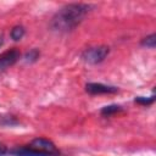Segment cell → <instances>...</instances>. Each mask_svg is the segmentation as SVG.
I'll return each mask as SVG.
<instances>
[{"label": "cell", "mask_w": 156, "mask_h": 156, "mask_svg": "<svg viewBox=\"0 0 156 156\" xmlns=\"http://www.w3.org/2000/svg\"><path fill=\"white\" fill-rule=\"evenodd\" d=\"M90 6L87 4H69L63 6L52 18V28L58 32L74 29L89 12Z\"/></svg>", "instance_id": "1"}, {"label": "cell", "mask_w": 156, "mask_h": 156, "mask_svg": "<svg viewBox=\"0 0 156 156\" xmlns=\"http://www.w3.org/2000/svg\"><path fill=\"white\" fill-rule=\"evenodd\" d=\"M107 55H108V48L105 45H100V46H93L84 50V52L82 54V57L85 62L95 65L104 61V58Z\"/></svg>", "instance_id": "2"}, {"label": "cell", "mask_w": 156, "mask_h": 156, "mask_svg": "<svg viewBox=\"0 0 156 156\" xmlns=\"http://www.w3.org/2000/svg\"><path fill=\"white\" fill-rule=\"evenodd\" d=\"M29 147L37 150V151H40V152H44V154H48L50 156H57L58 155V151L55 146V144L45 138H37L34 140H32Z\"/></svg>", "instance_id": "3"}, {"label": "cell", "mask_w": 156, "mask_h": 156, "mask_svg": "<svg viewBox=\"0 0 156 156\" xmlns=\"http://www.w3.org/2000/svg\"><path fill=\"white\" fill-rule=\"evenodd\" d=\"M20 58V51L17 49H10L0 55V71H4L15 65Z\"/></svg>", "instance_id": "4"}, {"label": "cell", "mask_w": 156, "mask_h": 156, "mask_svg": "<svg viewBox=\"0 0 156 156\" xmlns=\"http://www.w3.org/2000/svg\"><path fill=\"white\" fill-rule=\"evenodd\" d=\"M85 90L90 94H113L118 91L116 87L105 85L101 83H88L85 85Z\"/></svg>", "instance_id": "5"}, {"label": "cell", "mask_w": 156, "mask_h": 156, "mask_svg": "<svg viewBox=\"0 0 156 156\" xmlns=\"http://www.w3.org/2000/svg\"><path fill=\"white\" fill-rule=\"evenodd\" d=\"M12 154L15 156H50L48 154H44V152H40V151H37L29 146H23V147H17V149H13L12 150Z\"/></svg>", "instance_id": "6"}, {"label": "cell", "mask_w": 156, "mask_h": 156, "mask_svg": "<svg viewBox=\"0 0 156 156\" xmlns=\"http://www.w3.org/2000/svg\"><path fill=\"white\" fill-rule=\"evenodd\" d=\"M119 111H122V107H121V106H118V105H110V106L102 107L101 115H102V116H111V115L117 113V112H119Z\"/></svg>", "instance_id": "7"}, {"label": "cell", "mask_w": 156, "mask_h": 156, "mask_svg": "<svg viewBox=\"0 0 156 156\" xmlns=\"http://www.w3.org/2000/svg\"><path fill=\"white\" fill-rule=\"evenodd\" d=\"M23 35H24V28L22 26H16L11 29V38L13 40H16V41L21 40L23 38Z\"/></svg>", "instance_id": "8"}, {"label": "cell", "mask_w": 156, "mask_h": 156, "mask_svg": "<svg viewBox=\"0 0 156 156\" xmlns=\"http://www.w3.org/2000/svg\"><path fill=\"white\" fill-rule=\"evenodd\" d=\"M141 45H143V46H146V48H150V49H154L155 45H156V35H155L154 33L150 34V35H147L146 38L143 39Z\"/></svg>", "instance_id": "9"}, {"label": "cell", "mask_w": 156, "mask_h": 156, "mask_svg": "<svg viewBox=\"0 0 156 156\" xmlns=\"http://www.w3.org/2000/svg\"><path fill=\"white\" fill-rule=\"evenodd\" d=\"M37 58H39V51L37 49H33V50L28 51L24 56L26 62H34V61H37Z\"/></svg>", "instance_id": "10"}, {"label": "cell", "mask_w": 156, "mask_h": 156, "mask_svg": "<svg viewBox=\"0 0 156 156\" xmlns=\"http://www.w3.org/2000/svg\"><path fill=\"white\" fill-rule=\"evenodd\" d=\"M135 102H139V104H143V105H150V104L154 102V95L150 96V98L138 96V98H135Z\"/></svg>", "instance_id": "11"}, {"label": "cell", "mask_w": 156, "mask_h": 156, "mask_svg": "<svg viewBox=\"0 0 156 156\" xmlns=\"http://www.w3.org/2000/svg\"><path fill=\"white\" fill-rule=\"evenodd\" d=\"M6 152H7V149H6V146H5L4 144H1V143H0V156H4Z\"/></svg>", "instance_id": "12"}]
</instances>
